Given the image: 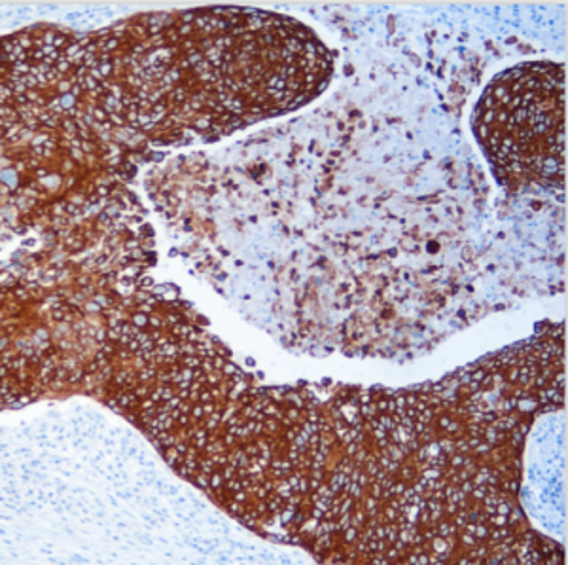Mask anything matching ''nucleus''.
Returning <instances> with one entry per match:
<instances>
[{"label":"nucleus","mask_w":568,"mask_h":565,"mask_svg":"<svg viewBox=\"0 0 568 565\" xmlns=\"http://www.w3.org/2000/svg\"><path fill=\"white\" fill-rule=\"evenodd\" d=\"M567 72L557 61H524L485 85L471 130L495 173L510 184H557L565 176Z\"/></svg>","instance_id":"obj_1"}]
</instances>
